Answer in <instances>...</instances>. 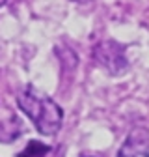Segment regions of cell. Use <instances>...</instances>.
I'll use <instances>...</instances> for the list:
<instances>
[{
    "label": "cell",
    "instance_id": "6da1fadb",
    "mask_svg": "<svg viewBox=\"0 0 149 157\" xmlns=\"http://www.w3.org/2000/svg\"><path fill=\"white\" fill-rule=\"evenodd\" d=\"M17 103L41 135L52 136L62 127L64 110L58 107V103H54L47 94L37 90L35 86H26L23 92H19Z\"/></svg>",
    "mask_w": 149,
    "mask_h": 157
},
{
    "label": "cell",
    "instance_id": "3957f363",
    "mask_svg": "<svg viewBox=\"0 0 149 157\" xmlns=\"http://www.w3.org/2000/svg\"><path fill=\"white\" fill-rule=\"evenodd\" d=\"M118 157H149V142L144 131H133L118 151Z\"/></svg>",
    "mask_w": 149,
    "mask_h": 157
},
{
    "label": "cell",
    "instance_id": "7a4b0ae2",
    "mask_svg": "<svg viewBox=\"0 0 149 157\" xmlns=\"http://www.w3.org/2000/svg\"><path fill=\"white\" fill-rule=\"evenodd\" d=\"M95 58L112 75H118L127 66L125 54H123V47H119L116 41H103L97 47V51H95Z\"/></svg>",
    "mask_w": 149,
    "mask_h": 157
},
{
    "label": "cell",
    "instance_id": "5b68a950",
    "mask_svg": "<svg viewBox=\"0 0 149 157\" xmlns=\"http://www.w3.org/2000/svg\"><path fill=\"white\" fill-rule=\"evenodd\" d=\"M6 2H8V0H0V8H2V6H4Z\"/></svg>",
    "mask_w": 149,
    "mask_h": 157
},
{
    "label": "cell",
    "instance_id": "277c9868",
    "mask_svg": "<svg viewBox=\"0 0 149 157\" xmlns=\"http://www.w3.org/2000/svg\"><path fill=\"white\" fill-rule=\"evenodd\" d=\"M49 151H50V146H47V144H43L39 140H30L26 144V148L17 157H45Z\"/></svg>",
    "mask_w": 149,
    "mask_h": 157
}]
</instances>
